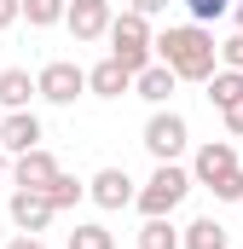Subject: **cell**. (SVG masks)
<instances>
[{"label":"cell","instance_id":"obj_25","mask_svg":"<svg viewBox=\"0 0 243 249\" xmlns=\"http://www.w3.org/2000/svg\"><path fill=\"white\" fill-rule=\"evenodd\" d=\"M226 133H232V139H243V105H232V110H226Z\"/></svg>","mask_w":243,"mask_h":249},{"label":"cell","instance_id":"obj_8","mask_svg":"<svg viewBox=\"0 0 243 249\" xmlns=\"http://www.w3.org/2000/svg\"><path fill=\"white\" fill-rule=\"evenodd\" d=\"M6 209H12V226H17V232H35V238H41V232L52 226V214H58L47 191H23V186L12 191V203H6Z\"/></svg>","mask_w":243,"mask_h":249},{"label":"cell","instance_id":"obj_21","mask_svg":"<svg viewBox=\"0 0 243 249\" xmlns=\"http://www.w3.org/2000/svg\"><path fill=\"white\" fill-rule=\"evenodd\" d=\"M185 12H191V23H214L232 12V0H185Z\"/></svg>","mask_w":243,"mask_h":249},{"label":"cell","instance_id":"obj_15","mask_svg":"<svg viewBox=\"0 0 243 249\" xmlns=\"http://www.w3.org/2000/svg\"><path fill=\"white\" fill-rule=\"evenodd\" d=\"M203 87H208V105H214L220 116H226L232 105H243V70H214Z\"/></svg>","mask_w":243,"mask_h":249},{"label":"cell","instance_id":"obj_1","mask_svg":"<svg viewBox=\"0 0 243 249\" xmlns=\"http://www.w3.org/2000/svg\"><path fill=\"white\" fill-rule=\"evenodd\" d=\"M156 58L168 64L180 81H208L220 70V41L208 35V23H180L156 35Z\"/></svg>","mask_w":243,"mask_h":249},{"label":"cell","instance_id":"obj_20","mask_svg":"<svg viewBox=\"0 0 243 249\" xmlns=\"http://www.w3.org/2000/svg\"><path fill=\"white\" fill-rule=\"evenodd\" d=\"M47 197H52V209H75V203L87 197V186H81L75 174H58V180L47 186Z\"/></svg>","mask_w":243,"mask_h":249},{"label":"cell","instance_id":"obj_24","mask_svg":"<svg viewBox=\"0 0 243 249\" xmlns=\"http://www.w3.org/2000/svg\"><path fill=\"white\" fill-rule=\"evenodd\" d=\"M127 12H145V18H156V12H168V0H127Z\"/></svg>","mask_w":243,"mask_h":249},{"label":"cell","instance_id":"obj_16","mask_svg":"<svg viewBox=\"0 0 243 249\" xmlns=\"http://www.w3.org/2000/svg\"><path fill=\"white\" fill-rule=\"evenodd\" d=\"M185 249H232V232H226L214 214H203V220L185 226Z\"/></svg>","mask_w":243,"mask_h":249},{"label":"cell","instance_id":"obj_18","mask_svg":"<svg viewBox=\"0 0 243 249\" xmlns=\"http://www.w3.org/2000/svg\"><path fill=\"white\" fill-rule=\"evenodd\" d=\"M69 18V0H23V23L29 29H52Z\"/></svg>","mask_w":243,"mask_h":249},{"label":"cell","instance_id":"obj_13","mask_svg":"<svg viewBox=\"0 0 243 249\" xmlns=\"http://www.w3.org/2000/svg\"><path fill=\"white\" fill-rule=\"evenodd\" d=\"M127 87H133V70H127L122 58H104V64L87 70V93H99V99H122Z\"/></svg>","mask_w":243,"mask_h":249},{"label":"cell","instance_id":"obj_19","mask_svg":"<svg viewBox=\"0 0 243 249\" xmlns=\"http://www.w3.org/2000/svg\"><path fill=\"white\" fill-rule=\"evenodd\" d=\"M69 249H116V232H110V226H99V220H87V226H75V232H69Z\"/></svg>","mask_w":243,"mask_h":249},{"label":"cell","instance_id":"obj_9","mask_svg":"<svg viewBox=\"0 0 243 249\" xmlns=\"http://www.w3.org/2000/svg\"><path fill=\"white\" fill-rule=\"evenodd\" d=\"M69 35L75 41H99V35H110V23H116V12H110V0H69Z\"/></svg>","mask_w":243,"mask_h":249},{"label":"cell","instance_id":"obj_2","mask_svg":"<svg viewBox=\"0 0 243 249\" xmlns=\"http://www.w3.org/2000/svg\"><path fill=\"white\" fill-rule=\"evenodd\" d=\"M191 180H197V186H208L220 203H243V162H238V151H232L226 139H208V145L197 151Z\"/></svg>","mask_w":243,"mask_h":249},{"label":"cell","instance_id":"obj_14","mask_svg":"<svg viewBox=\"0 0 243 249\" xmlns=\"http://www.w3.org/2000/svg\"><path fill=\"white\" fill-rule=\"evenodd\" d=\"M41 93V81L29 70H0V105L6 110H29V99Z\"/></svg>","mask_w":243,"mask_h":249},{"label":"cell","instance_id":"obj_27","mask_svg":"<svg viewBox=\"0 0 243 249\" xmlns=\"http://www.w3.org/2000/svg\"><path fill=\"white\" fill-rule=\"evenodd\" d=\"M6 174H12V151L0 145V180H6Z\"/></svg>","mask_w":243,"mask_h":249},{"label":"cell","instance_id":"obj_23","mask_svg":"<svg viewBox=\"0 0 243 249\" xmlns=\"http://www.w3.org/2000/svg\"><path fill=\"white\" fill-rule=\"evenodd\" d=\"M17 18H23V0H0V29H12Z\"/></svg>","mask_w":243,"mask_h":249},{"label":"cell","instance_id":"obj_11","mask_svg":"<svg viewBox=\"0 0 243 249\" xmlns=\"http://www.w3.org/2000/svg\"><path fill=\"white\" fill-rule=\"evenodd\" d=\"M0 145H6L12 157L35 151V145H41V116H35V110H6V122H0Z\"/></svg>","mask_w":243,"mask_h":249},{"label":"cell","instance_id":"obj_5","mask_svg":"<svg viewBox=\"0 0 243 249\" xmlns=\"http://www.w3.org/2000/svg\"><path fill=\"white\" fill-rule=\"evenodd\" d=\"M185 139H191V127H185V116L180 110H151V122H145V151L156 157V162H174L185 151Z\"/></svg>","mask_w":243,"mask_h":249},{"label":"cell","instance_id":"obj_28","mask_svg":"<svg viewBox=\"0 0 243 249\" xmlns=\"http://www.w3.org/2000/svg\"><path fill=\"white\" fill-rule=\"evenodd\" d=\"M232 18H238V29H243V0H238V6H232Z\"/></svg>","mask_w":243,"mask_h":249},{"label":"cell","instance_id":"obj_6","mask_svg":"<svg viewBox=\"0 0 243 249\" xmlns=\"http://www.w3.org/2000/svg\"><path fill=\"white\" fill-rule=\"evenodd\" d=\"M41 99L47 105H75L81 93H87V70L81 64H69V58H52V64H41Z\"/></svg>","mask_w":243,"mask_h":249},{"label":"cell","instance_id":"obj_17","mask_svg":"<svg viewBox=\"0 0 243 249\" xmlns=\"http://www.w3.org/2000/svg\"><path fill=\"white\" fill-rule=\"evenodd\" d=\"M139 249H185V232H174L168 214H156V220L139 226Z\"/></svg>","mask_w":243,"mask_h":249},{"label":"cell","instance_id":"obj_10","mask_svg":"<svg viewBox=\"0 0 243 249\" xmlns=\"http://www.w3.org/2000/svg\"><path fill=\"white\" fill-rule=\"evenodd\" d=\"M87 197L99 203V209H127V203H139V191L127 180V168H99L93 180H87Z\"/></svg>","mask_w":243,"mask_h":249},{"label":"cell","instance_id":"obj_12","mask_svg":"<svg viewBox=\"0 0 243 249\" xmlns=\"http://www.w3.org/2000/svg\"><path fill=\"white\" fill-rule=\"evenodd\" d=\"M174 87H180V75H174V70H168L162 58L151 64V70H139V75H133V93H139L151 110H162V105L174 99Z\"/></svg>","mask_w":243,"mask_h":249},{"label":"cell","instance_id":"obj_22","mask_svg":"<svg viewBox=\"0 0 243 249\" xmlns=\"http://www.w3.org/2000/svg\"><path fill=\"white\" fill-rule=\"evenodd\" d=\"M220 64H226V70H243V29L232 41H220Z\"/></svg>","mask_w":243,"mask_h":249},{"label":"cell","instance_id":"obj_3","mask_svg":"<svg viewBox=\"0 0 243 249\" xmlns=\"http://www.w3.org/2000/svg\"><path fill=\"white\" fill-rule=\"evenodd\" d=\"M151 53H156V35H151V18L145 12H122L110 23V58H122L133 75L151 70Z\"/></svg>","mask_w":243,"mask_h":249},{"label":"cell","instance_id":"obj_7","mask_svg":"<svg viewBox=\"0 0 243 249\" xmlns=\"http://www.w3.org/2000/svg\"><path fill=\"white\" fill-rule=\"evenodd\" d=\"M58 174H64V168H58V157H52L47 145H35V151L12 157V186H23V191H47Z\"/></svg>","mask_w":243,"mask_h":249},{"label":"cell","instance_id":"obj_26","mask_svg":"<svg viewBox=\"0 0 243 249\" xmlns=\"http://www.w3.org/2000/svg\"><path fill=\"white\" fill-rule=\"evenodd\" d=\"M6 249H47V244H41L35 232H23V238H12V244H6Z\"/></svg>","mask_w":243,"mask_h":249},{"label":"cell","instance_id":"obj_4","mask_svg":"<svg viewBox=\"0 0 243 249\" xmlns=\"http://www.w3.org/2000/svg\"><path fill=\"white\" fill-rule=\"evenodd\" d=\"M191 186H197V180L185 174L180 162H156V174L145 180V191H139V203H133V209H139L145 220H156V214H174V209L185 203V191H191Z\"/></svg>","mask_w":243,"mask_h":249}]
</instances>
